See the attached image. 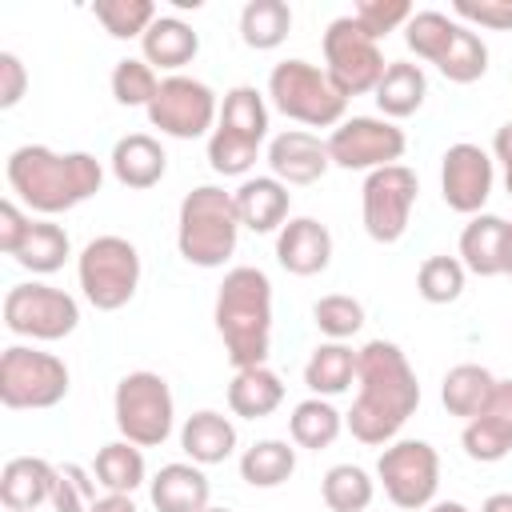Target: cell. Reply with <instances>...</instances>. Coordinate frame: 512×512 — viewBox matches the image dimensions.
I'll return each mask as SVG.
<instances>
[{
    "label": "cell",
    "instance_id": "8",
    "mask_svg": "<svg viewBox=\"0 0 512 512\" xmlns=\"http://www.w3.org/2000/svg\"><path fill=\"white\" fill-rule=\"evenodd\" d=\"M72 388V372L56 352L32 344H8L0 356V404L12 412L56 408Z\"/></svg>",
    "mask_w": 512,
    "mask_h": 512
},
{
    "label": "cell",
    "instance_id": "18",
    "mask_svg": "<svg viewBox=\"0 0 512 512\" xmlns=\"http://www.w3.org/2000/svg\"><path fill=\"white\" fill-rule=\"evenodd\" d=\"M276 264L292 276H320L332 264V232L316 216H288L276 232Z\"/></svg>",
    "mask_w": 512,
    "mask_h": 512
},
{
    "label": "cell",
    "instance_id": "40",
    "mask_svg": "<svg viewBox=\"0 0 512 512\" xmlns=\"http://www.w3.org/2000/svg\"><path fill=\"white\" fill-rule=\"evenodd\" d=\"M468 284V268L460 264V256H428L416 268V292L424 304H452L464 296Z\"/></svg>",
    "mask_w": 512,
    "mask_h": 512
},
{
    "label": "cell",
    "instance_id": "20",
    "mask_svg": "<svg viewBox=\"0 0 512 512\" xmlns=\"http://www.w3.org/2000/svg\"><path fill=\"white\" fill-rule=\"evenodd\" d=\"M232 200H236L240 228H248V232H280L288 224V212H292V192L276 176H248V180H240Z\"/></svg>",
    "mask_w": 512,
    "mask_h": 512
},
{
    "label": "cell",
    "instance_id": "32",
    "mask_svg": "<svg viewBox=\"0 0 512 512\" xmlns=\"http://www.w3.org/2000/svg\"><path fill=\"white\" fill-rule=\"evenodd\" d=\"M92 476L104 492H124L132 496L140 484H148V464H144V452L132 444V440H108L100 452H96V464H92Z\"/></svg>",
    "mask_w": 512,
    "mask_h": 512
},
{
    "label": "cell",
    "instance_id": "11",
    "mask_svg": "<svg viewBox=\"0 0 512 512\" xmlns=\"http://www.w3.org/2000/svg\"><path fill=\"white\" fill-rule=\"evenodd\" d=\"M324 72L328 80L344 92V96H364L376 92L380 76H384V52L380 44L352 20V16H336L324 28Z\"/></svg>",
    "mask_w": 512,
    "mask_h": 512
},
{
    "label": "cell",
    "instance_id": "12",
    "mask_svg": "<svg viewBox=\"0 0 512 512\" xmlns=\"http://www.w3.org/2000/svg\"><path fill=\"white\" fill-rule=\"evenodd\" d=\"M144 112H148V124L160 128V136L200 140V136H212L220 120V100L204 80L176 72L160 80V92Z\"/></svg>",
    "mask_w": 512,
    "mask_h": 512
},
{
    "label": "cell",
    "instance_id": "46",
    "mask_svg": "<svg viewBox=\"0 0 512 512\" xmlns=\"http://www.w3.org/2000/svg\"><path fill=\"white\" fill-rule=\"evenodd\" d=\"M28 228H32V216L20 208V200L8 196V200L0 204V252L16 260L20 244L28 240Z\"/></svg>",
    "mask_w": 512,
    "mask_h": 512
},
{
    "label": "cell",
    "instance_id": "30",
    "mask_svg": "<svg viewBox=\"0 0 512 512\" xmlns=\"http://www.w3.org/2000/svg\"><path fill=\"white\" fill-rule=\"evenodd\" d=\"M344 432V412H336L332 400L324 396H308L292 408L288 416V436L296 448H308V452H320V448H332L336 436Z\"/></svg>",
    "mask_w": 512,
    "mask_h": 512
},
{
    "label": "cell",
    "instance_id": "51",
    "mask_svg": "<svg viewBox=\"0 0 512 512\" xmlns=\"http://www.w3.org/2000/svg\"><path fill=\"white\" fill-rule=\"evenodd\" d=\"M424 512H472L468 504H460V500H432Z\"/></svg>",
    "mask_w": 512,
    "mask_h": 512
},
{
    "label": "cell",
    "instance_id": "19",
    "mask_svg": "<svg viewBox=\"0 0 512 512\" xmlns=\"http://www.w3.org/2000/svg\"><path fill=\"white\" fill-rule=\"evenodd\" d=\"M108 168L116 176V184L132 188V192H144V188H156L168 172V152L156 136L148 132H128L112 144V156H108Z\"/></svg>",
    "mask_w": 512,
    "mask_h": 512
},
{
    "label": "cell",
    "instance_id": "5",
    "mask_svg": "<svg viewBox=\"0 0 512 512\" xmlns=\"http://www.w3.org/2000/svg\"><path fill=\"white\" fill-rule=\"evenodd\" d=\"M268 100L296 124L336 128L348 112V96L328 80L324 68L308 60H280L268 72Z\"/></svg>",
    "mask_w": 512,
    "mask_h": 512
},
{
    "label": "cell",
    "instance_id": "43",
    "mask_svg": "<svg viewBox=\"0 0 512 512\" xmlns=\"http://www.w3.org/2000/svg\"><path fill=\"white\" fill-rule=\"evenodd\" d=\"M96 500V476L84 464H56V488H52V508L56 512H88Z\"/></svg>",
    "mask_w": 512,
    "mask_h": 512
},
{
    "label": "cell",
    "instance_id": "27",
    "mask_svg": "<svg viewBox=\"0 0 512 512\" xmlns=\"http://www.w3.org/2000/svg\"><path fill=\"white\" fill-rule=\"evenodd\" d=\"M280 404H284V380L268 364L236 368V376L228 384V408H232V416H240V420H264Z\"/></svg>",
    "mask_w": 512,
    "mask_h": 512
},
{
    "label": "cell",
    "instance_id": "4",
    "mask_svg": "<svg viewBox=\"0 0 512 512\" xmlns=\"http://www.w3.org/2000/svg\"><path fill=\"white\" fill-rule=\"evenodd\" d=\"M240 240V216L232 192L220 184H200L180 200L176 248L192 268H224Z\"/></svg>",
    "mask_w": 512,
    "mask_h": 512
},
{
    "label": "cell",
    "instance_id": "25",
    "mask_svg": "<svg viewBox=\"0 0 512 512\" xmlns=\"http://www.w3.org/2000/svg\"><path fill=\"white\" fill-rule=\"evenodd\" d=\"M504 240L508 220L496 212H480L460 232V264L472 276H504Z\"/></svg>",
    "mask_w": 512,
    "mask_h": 512
},
{
    "label": "cell",
    "instance_id": "31",
    "mask_svg": "<svg viewBox=\"0 0 512 512\" xmlns=\"http://www.w3.org/2000/svg\"><path fill=\"white\" fill-rule=\"evenodd\" d=\"M296 472V444L288 440H256L252 448L240 452V480L248 488H280Z\"/></svg>",
    "mask_w": 512,
    "mask_h": 512
},
{
    "label": "cell",
    "instance_id": "28",
    "mask_svg": "<svg viewBox=\"0 0 512 512\" xmlns=\"http://www.w3.org/2000/svg\"><path fill=\"white\" fill-rule=\"evenodd\" d=\"M304 384L312 396H340L356 384V352L344 340H324L312 348V356L304 360Z\"/></svg>",
    "mask_w": 512,
    "mask_h": 512
},
{
    "label": "cell",
    "instance_id": "15",
    "mask_svg": "<svg viewBox=\"0 0 512 512\" xmlns=\"http://www.w3.org/2000/svg\"><path fill=\"white\" fill-rule=\"evenodd\" d=\"M496 184V160L480 144H448L440 156V196L460 216H480Z\"/></svg>",
    "mask_w": 512,
    "mask_h": 512
},
{
    "label": "cell",
    "instance_id": "41",
    "mask_svg": "<svg viewBox=\"0 0 512 512\" xmlns=\"http://www.w3.org/2000/svg\"><path fill=\"white\" fill-rule=\"evenodd\" d=\"M92 16L104 24L108 36H116V40H140L160 12H156L152 0H96L92 4Z\"/></svg>",
    "mask_w": 512,
    "mask_h": 512
},
{
    "label": "cell",
    "instance_id": "35",
    "mask_svg": "<svg viewBox=\"0 0 512 512\" xmlns=\"http://www.w3.org/2000/svg\"><path fill=\"white\" fill-rule=\"evenodd\" d=\"M292 32V8L284 0H248L240 8V40L256 52H272Z\"/></svg>",
    "mask_w": 512,
    "mask_h": 512
},
{
    "label": "cell",
    "instance_id": "44",
    "mask_svg": "<svg viewBox=\"0 0 512 512\" xmlns=\"http://www.w3.org/2000/svg\"><path fill=\"white\" fill-rule=\"evenodd\" d=\"M412 4L408 0H360V4H352V20L380 44L388 32H396V28H404L408 20H412Z\"/></svg>",
    "mask_w": 512,
    "mask_h": 512
},
{
    "label": "cell",
    "instance_id": "34",
    "mask_svg": "<svg viewBox=\"0 0 512 512\" xmlns=\"http://www.w3.org/2000/svg\"><path fill=\"white\" fill-rule=\"evenodd\" d=\"M68 256H72V240H68V232H64L56 220L40 216V220H32L28 240L20 244L16 264H20V268H28L32 276H52V272H60V268H64V260H68Z\"/></svg>",
    "mask_w": 512,
    "mask_h": 512
},
{
    "label": "cell",
    "instance_id": "53",
    "mask_svg": "<svg viewBox=\"0 0 512 512\" xmlns=\"http://www.w3.org/2000/svg\"><path fill=\"white\" fill-rule=\"evenodd\" d=\"M504 188H508V196H512V164L504 168Z\"/></svg>",
    "mask_w": 512,
    "mask_h": 512
},
{
    "label": "cell",
    "instance_id": "23",
    "mask_svg": "<svg viewBox=\"0 0 512 512\" xmlns=\"http://www.w3.org/2000/svg\"><path fill=\"white\" fill-rule=\"evenodd\" d=\"M180 448L200 468L224 464L236 452V424L216 408H200L180 424Z\"/></svg>",
    "mask_w": 512,
    "mask_h": 512
},
{
    "label": "cell",
    "instance_id": "45",
    "mask_svg": "<svg viewBox=\"0 0 512 512\" xmlns=\"http://www.w3.org/2000/svg\"><path fill=\"white\" fill-rule=\"evenodd\" d=\"M452 16L460 24H480L488 32H512V0H456Z\"/></svg>",
    "mask_w": 512,
    "mask_h": 512
},
{
    "label": "cell",
    "instance_id": "21",
    "mask_svg": "<svg viewBox=\"0 0 512 512\" xmlns=\"http://www.w3.org/2000/svg\"><path fill=\"white\" fill-rule=\"evenodd\" d=\"M148 496L156 512H204L212 500V484L200 464L172 460L148 480Z\"/></svg>",
    "mask_w": 512,
    "mask_h": 512
},
{
    "label": "cell",
    "instance_id": "47",
    "mask_svg": "<svg viewBox=\"0 0 512 512\" xmlns=\"http://www.w3.org/2000/svg\"><path fill=\"white\" fill-rule=\"evenodd\" d=\"M28 92V68L16 52H0V108H16Z\"/></svg>",
    "mask_w": 512,
    "mask_h": 512
},
{
    "label": "cell",
    "instance_id": "1",
    "mask_svg": "<svg viewBox=\"0 0 512 512\" xmlns=\"http://www.w3.org/2000/svg\"><path fill=\"white\" fill-rule=\"evenodd\" d=\"M420 408V380L392 340H368L356 352V400L344 412V428L368 444H392Z\"/></svg>",
    "mask_w": 512,
    "mask_h": 512
},
{
    "label": "cell",
    "instance_id": "50",
    "mask_svg": "<svg viewBox=\"0 0 512 512\" xmlns=\"http://www.w3.org/2000/svg\"><path fill=\"white\" fill-rule=\"evenodd\" d=\"M480 512H512V492H492V496L480 504Z\"/></svg>",
    "mask_w": 512,
    "mask_h": 512
},
{
    "label": "cell",
    "instance_id": "6",
    "mask_svg": "<svg viewBox=\"0 0 512 512\" xmlns=\"http://www.w3.org/2000/svg\"><path fill=\"white\" fill-rule=\"evenodd\" d=\"M112 416H116L120 440H132L136 448H160L176 428V400L168 380L148 368L120 376L112 392Z\"/></svg>",
    "mask_w": 512,
    "mask_h": 512
},
{
    "label": "cell",
    "instance_id": "14",
    "mask_svg": "<svg viewBox=\"0 0 512 512\" xmlns=\"http://www.w3.org/2000/svg\"><path fill=\"white\" fill-rule=\"evenodd\" d=\"M404 148H408L404 128H396L384 116H344L328 132L332 168H344V172H376V168L400 164Z\"/></svg>",
    "mask_w": 512,
    "mask_h": 512
},
{
    "label": "cell",
    "instance_id": "33",
    "mask_svg": "<svg viewBox=\"0 0 512 512\" xmlns=\"http://www.w3.org/2000/svg\"><path fill=\"white\" fill-rule=\"evenodd\" d=\"M216 128L248 140V144H264L268 136V104H264V92H256L252 84H236L224 92L220 100V120Z\"/></svg>",
    "mask_w": 512,
    "mask_h": 512
},
{
    "label": "cell",
    "instance_id": "42",
    "mask_svg": "<svg viewBox=\"0 0 512 512\" xmlns=\"http://www.w3.org/2000/svg\"><path fill=\"white\" fill-rule=\"evenodd\" d=\"M312 324L320 328V336L328 340H348L364 328V304L356 296H344V292H328L312 304Z\"/></svg>",
    "mask_w": 512,
    "mask_h": 512
},
{
    "label": "cell",
    "instance_id": "17",
    "mask_svg": "<svg viewBox=\"0 0 512 512\" xmlns=\"http://www.w3.org/2000/svg\"><path fill=\"white\" fill-rule=\"evenodd\" d=\"M332 168V156H328V140L304 132V128H288L280 136L268 140V176H276L280 184H316L324 172Z\"/></svg>",
    "mask_w": 512,
    "mask_h": 512
},
{
    "label": "cell",
    "instance_id": "13",
    "mask_svg": "<svg viewBox=\"0 0 512 512\" xmlns=\"http://www.w3.org/2000/svg\"><path fill=\"white\" fill-rule=\"evenodd\" d=\"M416 196H420V180H416L412 168L388 164V168L368 172L364 176V188H360V220H364V232L376 244H396L408 232V224H412Z\"/></svg>",
    "mask_w": 512,
    "mask_h": 512
},
{
    "label": "cell",
    "instance_id": "16",
    "mask_svg": "<svg viewBox=\"0 0 512 512\" xmlns=\"http://www.w3.org/2000/svg\"><path fill=\"white\" fill-rule=\"evenodd\" d=\"M460 448L476 464H496L512 452V380H496L488 404L464 424Z\"/></svg>",
    "mask_w": 512,
    "mask_h": 512
},
{
    "label": "cell",
    "instance_id": "48",
    "mask_svg": "<svg viewBox=\"0 0 512 512\" xmlns=\"http://www.w3.org/2000/svg\"><path fill=\"white\" fill-rule=\"evenodd\" d=\"M88 512H140V508H136V500L124 496V492H104V496L92 500Z\"/></svg>",
    "mask_w": 512,
    "mask_h": 512
},
{
    "label": "cell",
    "instance_id": "7",
    "mask_svg": "<svg viewBox=\"0 0 512 512\" xmlns=\"http://www.w3.org/2000/svg\"><path fill=\"white\" fill-rule=\"evenodd\" d=\"M76 280L96 312H120L140 288V252L124 236H92L76 256Z\"/></svg>",
    "mask_w": 512,
    "mask_h": 512
},
{
    "label": "cell",
    "instance_id": "54",
    "mask_svg": "<svg viewBox=\"0 0 512 512\" xmlns=\"http://www.w3.org/2000/svg\"><path fill=\"white\" fill-rule=\"evenodd\" d=\"M204 512H232V508H212V504H208V508H204Z\"/></svg>",
    "mask_w": 512,
    "mask_h": 512
},
{
    "label": "cell",
    "instance_id": "22",
    "mask_svg": "<svg viewBox=\"0 0 512 512\" xmlns=\"http://www.w3.org/2000/svg\"><path fill=\"white\" fill-rule=\"evenodd\" d=\"M56 488V464L44 456H12L0 472V504L8 512H36L52 500Z\"/></svg>",
    "mask_w": 512,
    "mask_h": 512
},
{
    "label": "cell",
    "instance_id": "3",
    "mask_svg": "<svg viewBox=\"0 0 512 512\" xmlns=\"http://www.w3.org/2000/svg\"><path fill=\"white\" fill-rule=\"evenodd\" d=\"M216 332L224 340V356L232 368H256L268 364L272 352V280L264 268L236 264L224 272V284L216 292L212 308Z\"/></svg>",
    "mask_w": 512,
    "mask_h": 512
},
{
    "label": "cell",
    "instance_id": "26",
    "mask_svg": "<svg viewBox=\"0 0 512 512\" xmlns=\"http://www.w3.org/2000/svg\"><path fill=\"white\" fill-rule=\"evenodd\" d=\"M372 96H376L380 116L396 124V120L420 112V104L428 96V76L412 60H388V68H384V76H380V84H376Z\"/></svg>",
    "mask_w": 512,
    "mask_h": 512
},
{
    "label": "cell",
    "instance_id": "38",
    "mask_svg": "<svg viewBox=\"0 0 512 512\" xmlns=\"http://www.w3.org/2000/svg\"><path fill=\"white\" fill-rule=\"evenodd\" d=\"M456 28H460L456 16H444V12H436V8H424V12H412V20L404 24V44H408V52H416L420 60L440 64V56L448 52Z\"/></svg>",
    "mask_w": 512,
    "mask_h": 512
},
{
    "label": "cell",
    "instance_id": "29",
    "mask_svg": "<svg viewBox=\"0 0 512 512\" xmlns=\"http://www.w3.org/2000/svg\"><path fill=\"white\" fill-rule=\"evenodd\" d=\"M492 388H496V376L484 364H456L440 380V404L448 408V416H460L468 424L488 404Z\"/></svg>",
    "mask_w": 512,
    "mask_h": 512
},
{
    "label": "cell",
    "instance_id": "24",
    "mask_svg": "<svg viewBox=\"0 0 512 512\" xmlns=\"http://www.w3.org/2000/svg\"><path fill=\"white\" fill-rule=\"evenodd\" d=\"M196 52H200V32L188 24V20H180V16H156L152 20V28L140 36V56L160 72H180L184 64H192L196 60Z\"/></svg>",
    "mask_w": 512,
    "mask_h": 512
},
{
    "label": "cell",
    "instance_id": "2",
    "mask_svg": "<svg viewBox=\"0 0 512 512\" xmlns=\"http://www.w3.org/2000/svg\"><path fill=\"white\" fill-rule=\"evenodd\" d=\"M12 200L40 216L72 212L104 184V164L92 152H56L48 144H20L4 164Z\"/></svg>",
    "mask_w": 512,
    "mask_h": 512
},
{
    "label": "cell",
    "instance_id": "39",
    "mask_svg": "<svg viewBox=\"0 0 512 512\" xmlns=\"http://www.w3.org/2000/svg\"><path fill=\"white\" fill-rule=\"evenodd\" d=\"M108 88H112V100L120 108H148L160 92V76L144 56H124L112 64Z\"/></svg>",
    "mask_w": 512,
    "mask_h": 512
},
{
    "label": "cell",
    "instance_id": "49",
    "mask_svg": "<svg viewBox=\"0 0 512 512\" xmlns=\"http://www.w3.org/2000/svg\"><path fill=\"white\" fill-rule=\"evenodd\" d=\"M492 156L508 168L512 164V120H504L500 128H496V136H492Z\"/></svg>",
    "mask_w": 512,
    "mask_h": 512
},
{
    "label": "cell",
    "instance_id": "52",
    "mask_svg": "<svg viewBox=\"0 0 512 512\" xmlns=\"http://www.w3.org/2000/svg\"><path fill=\"white\" fill-rule=\"evenodd\" d=\"M504 276H512V220H508V240H504Z\"/></svg>",
    "mask_w": 512,
    "mask_h": 512
},
{
    "label": "cell",
    "instance_id": "36",
    "mask_svg": "<svg viewBox=\"0 0 512 512\" xmlns=\"http://www.w3.org/2000/svg\"><path fill=\"white\" fill-rule=\"evenodd\" d=\"M320 496L328 512H368L376 496V480L360 464H332L320 480Z\"/></svg>",
    "mask_w": 512,
    "mask_h": 512
},
{
    "label": "cell",
    "instance_id": "10",
    "mask_svg": "<svg viewBox=\"0 0 512 512\" xmlns=\"http://www.w3.org/2000/svg\"><path fill=\"white\" fill-rule=\"evenodd\" d=\"M384 496L404 512H424L440 488V452L428 440H392L376 460Z\"/></svg>",
    "mask_w": 512,
    "mask_h": 512
},
{
    "label": "cell",
    "instance_id": "9",
    "mask_svg": "<svg viewBox=\"0 0 512 512\" xmlns=\"http://www.w3.org/2000/svg\"><path fill=\"white\" fill-rule=\"evenodd\" d=\"M4 328L24 340H64L80 328V304L64 288L28 280L4 292Z\"/></svg>",
    "mask_w": 512,
    "mask_h": 512
},
{
    "label": "cell",
    "instance_id": "37",
    "mask_svg": "<svg viewBox=\"0 0 512 512\" xmlns=\"http://www.w3.org/2000/svg\"><path fill=\"white\" fill-rule=\"evenodd\" d=\"M436 72L444 80H452V84H476L488 72V44L480 40V32L468 28V24H460L456 36H452V44H448V52L440 56Z\"/></svg>",
    "mask_w": 512,
    "mask_h": 512
}]
</instances>
